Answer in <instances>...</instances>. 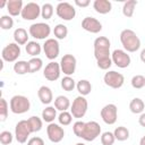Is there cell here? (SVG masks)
I'll return each mask as SVG.
<instances>
[{
  "instance_id": "obj_1",
  "label": "cell",
  "mask_w": 145,
  "mask_h": 145,
  "mask_svg": "<svg viewBox=\"0 0 145 145\" xmlns=\"http://www.w3.org/2000/svg\"><path fill=\"white\" fill-rule=\"evenodd\" d=\"M120 42L126 52H136L140 48V40L137 34L129 28L122 29L120 33Z\"/></svg>"
},
{
  "instance_id": "obj_2",
  "label": "cell",
  "mask_w": 145,
  "mask_h": 145,
  "mask_svg": "<svg viewBox=\"0 0 145 145\" xmlns=\"http://www.w3.org/2000/svg\"><path fill=\"white\" fill-rule=\"evenodd\" d=\"M94 46V57L96 60L103 59V58H109L110 57V40L105 36H99L94 40L93 43Z\"/></svg>"
},
{
  "instance_id": "obj_3",
  "label": "cell",
  "mask_w": 145,
  "mask_h": 145,
  "mask_svg": "<svg viewBox=\"0 0 145 145\" xmlns=\"http://www.w3.org/2000/svg\"><path fill=\"white\" fill-rule=\"evenodd\" d=\"M9 106L12 113L15 114H23L26 113L31 109V102L28 97L24 95H14L10 99Z\"/></svg>"
},
{
  "instance_id": "obj_4",
  "label": "cell",
  "mask_w": 145,
  "mask_h": 145,
  "mask_svg": "<svg viewBox=\"0 0 145 145\" xmlns=\"http://www.w3.org/2000/svg\"><path fill=\"white\" fill-rule=\"evenodd\" d=\"M28 33L32 37L36 40H48L51 34V27L46 23H35L29 26Z\"/></svg>"
},
{
  "instance_id": "obj_5",
  "label": "cell",
  "mask_w": 145,
  "mask_h": 145,
  "mask_svg": "<svg viewBox=\"0 0 145 145\" xmlns=\"http://www.w3.org/2000/svg\"><path fill=\"white\" fill-rule=\"evenodd\" d=\"M87 108H88V102L85 99V96H77L75 97V100L72 101V104L70 106V113L72 114L74 118H83L86 112H87Z\"/></svg>"
},
{
  "instance_id": "obj_6",
  "label": "cell",
  "mask_w": 145,
  "mask_h": 145,
  "mask_svg": "<svg viewBox=\"0 0 145 145\" xmlns=\"http://www.w3.org/2000/svg\"><path fill=\"white\" fill-rule=\"evenodd\" d=\"M99 136H101V126L96 121H87L85 122L84 130L82 134V137L86 142H93Z\"/></svg>"
},
{
  "instance_id": "obj_7",
  "label": "cell",
  "mask_w": 145,
  "mask_h": 145,
  "mask_svg": "<svg viewBox=\"0 0 145 145\" xmlns=\"http://www.w3.org/2000/svg\"><path fill=\"white\" fill-rule=\"evenodd\" d=\"M20 46L15 43V42H11V43H8L1 51V58L3 61H7V62H16L17 59L19 58L20 56Z\"/></svg>"
},
{
  "instance_id": "obj_8",
  "label": "cell",
  "mask_w": 145,
  "mask_h": 145,
  "mask_svg": "<svg viewBox=\"0 0 145 145\" xmlns=\"http://www.w3.org/2000/svg\"><path fill=\"white\" fill-rule=\"evenodd\" d=\"M32 134L31 126L27 120H20L15 126V137L16 140L20 144H24L27 142V138Z\"/></svg>"
},
{
  "instance_id": "obj_9",
  "label": "cell",
  "mask_w": 145,
  "mask_h": 145,
  "mask_svg": "<svg viewBox=\"0 0 145 145\" xmlns=\"http://www.w3.org/2000/svg\"><path fill=\"white\" fill-rule=\"evenodd\" d=\"M103 82L106 86L111 87V88H114V89H118L120 88L123 83H125V77L122 74L118 72V71H114V70H110L108 72L104 74V77H103Z\"/></svg>"
},
{
  "instance_id": "obj_10",
  "label": "cell",
  "mask_w": 145,
  "mask_h": 145,
  "mask_svg": "<svg viewBox=\"0 0 145 145\" xmlns=\"http://www.w3.org/2000/svg\"><path fill=\"white\" fill-rule=\"evenodd\" d=\"M56 12H57L59 18H61L63 20H67V22L71 20L76 16V9L69 2H59L57 5Z\"/></svg>"
},
{
  "instance_id": "obj_11",
  "label": "cell",
  "mask_w": 145,
  "mask_h": 145,
  "mask_svg": "<svg viewBox=\"0 0 145 145\" xmlns=\"http://www.w3.org/2000/svg\"><path fill=\"white\" fill-rule=\"evenodd\" d=\"M101 118L106 125L116 123L118 119V108L113 103H109L101 109Z\"/></svg>"
},
{
  "instance_id": "obj_12",
  "label": "cell",
  "mask_w": 145,
  "mask_h": 145,
  "mask_svg": "<svg viewBox=\"0 0 145 145\" xmlns=\"http://www.w3.org/2000/svg\"><path fill=\"white\" fill-rule=\"evenodd\" d=\"M60 68H61V71L66 75V76H71L75 74L76 71V66H77V60L76 58L70 54V53H67L65 54L61 60H60Z\"/></svg>"
},
{
  "instance_id": "obj_13",
  "label": "cell",
  "mask_w": 145,
  "mask_h": 145,
  "mask_svg": "<svg viewBox=\"0 0 145 145\" xmlns=\"http://www.w3.org/2000/svg\"><path fill=\"white\" fill-rule=\"evenodd\" d=\"M111 59H112V62L118 68H122V69L127 68L131 62L130 56L125 50H121V49H116L111 53Z\"/></svg>"
},
{
  "instance_id": "obj_14",
  "label": "cell",
  "mask_w": 145,
  "mask_h": 145,
  "mask_svg": "<svg viewBox=\"0 0 145 145\" xmlns=\"http://www.w3.org/2000/svg\"><path fill=\"white\" fill-rule=\"evenodd\" d=\"M43 51L49 60H54L60 52V45L57 39H48L43 44Z\"/></svg>"
},
{
  "instance_id": "obj_15",
  "label": "cell",
  "mask_w": 145,
  "mask_h": 145,
  "mask_svg": "<svg viewBox=\"0 0 145 145\" xmlns=\"http://www.w3.org/2000/svg\"><path fill=\"white\" fill-rule=\"evenodd\" d=\"M41 15V7L36 2H27L22 10V18L25 20H34Z\"/></svg>"
},
{
  "instance_id": "obj_16",
  "label": "cell",
  "mask_w": 145,
  "mask_h": 145,
  "mask_svg": "<svg viewBox=\"0 0 145 145\" xmlns=\"http://www.w3.org/2000/svg\"><path fill=\"white\" fill-rule=\"evenodd\" d=\"M46 134H48V138L52 142V143H60L63 137H65V130L63 128L54 122H51L46 127Z\"/></svg>"
},
{
  "instance_id": "obj_17",
  "label": "cell",
  "mask_w": 145,
  "mask_h": 145,
  "mask_svg": "<svg viewBox=\"0 0 145 145\" xmlns=\"http://www.w3.org/2000/svg\"><path fill=\"white\" fill-rule=\"evenodd\" d=\"M60 72H61L60 63H58L56 61H51L45 66V68L43 70V76L49 82H54L60 77Z\"/></svg>"
},
{
  "instance_id": "obj_18",
  "label": "cell",
  "mask_w": 145,
  "mask_h": 145,
  "mask_svg": "<svg viewBox=\"0 0 145 145\" xmlns=\"http://www.w3.org/2000/svg\"><path fill=\"white\" fill-rule=\"evenodd\" d=\"M82 28L92 34H97L102 31V24L99 19L87 16L82 20Z\"/></svg>"
},
{
  "instance_id": "obj_19",
  "label": "cell",
  "mask_w": 145,
  "mask_h": 145,
  "mask_svg": "<svg viewBox=\"0 0 145 145\" xmlns=\"http://www.w3.org/2000/svg\"><path fill=\"white\" fill-rule=\"evenodd\" d=\"M37 96H39V100L41 101V103L43 104H50L52 101H53V94H52V91L50 87L43 85L39 88L37 91Z\"/></svg>"
},
{
  "instance_id": "obj_20",
  "label": "cell",
  "mask_w": 145,
  "mask_h": 145,
  "mask_svg": "<svg viewBox=\"0 0 145 145\" xmlns=\"http://www.w3.org/2000/svg\"><path fill=\"white\" fill-rule=\"evenodd\" d=\"M93 8L97 14L105 15L109 14L112 9V3L109 0H95L93 2Z\"/></svg>"
},
{
  "instance_id": "obj_21",
  "label": "cell",
  "mask_w": 145,
  "mask_h": 145,
  "mask_svg": "<svg viewBox=\"0 0 145 145\" xmlns=\"http://www.w3.org/2000/svg\"><path fill=\"white\" fill-rule=\"evenodd\" d=\"M24 6L22 0H9L7 1V10L9 12V16L16 17L22 14Z\"/></svg>"
},
{
  "instance_id": "obj_22",
  "label": "cell",
  "mask_w": 145,
  "mask_h": 145,
  "mask_svg": "<svg viewBox=\"0 0 145 145\" xmlns=\"http://www.w3.org/2000/svg\"><path fill=\"white\" fill-rule=\"evenodd\" d=\"M28 33L25 28L23 27H18L14 31V40H15V43H17L18 45H24V44H27L29 41H28Z\"/></svg>"
},
{
  "instance_id": "obj_23",
  "label": "cell",
  "mask_w": 145,
  "mask_h": 145,
  "mask_svg": "<svg viewBox=\"0 0 145 145\" xmlns=\"http://www.w3.org/2000/svg\"><path fill=\"white\" fill-rule=\"evenodd\" d=\"M71 106L70 104V101L67 96H63V95H59L54 99V108L59 111H67L69 108Z\"/></svg>"
},
{
  "instance_id": "obj_24",
  "label": "cell",
  "mask_w": 145,
  "mask_h": 145,
  "mask_svg": "<svg viewBox=\"0 0 145 145\" xmlns=\"http://www.w3.org/2000/svg\"><path fill=\"white\" fill-rule=\"evenodd\" d=\"M129 109H130V111H131L133 113H135V114H140V113H143V111H144V109H145V103H144V101H143L142 99L135 97V99H133V100L130 101V103H129Z\"/></svg>"
},
{
  "instance_id": "obj_25",
  "label": "cell",
  "mask_w": 145,
  "mask_h": 145,
  "mask_svg": "<svg viewBox=\"0 0 145 145\" xmlns=\"http://www.w3.org/2000/svg\"><path fill=\"white\" fill-rule=\"evenodd\" d=\"M76 88L78 91V93L82 95V96H86L91 93L92 91V84L89 80L87 79H80L79 82H77L76 84Z\"/></svg>"
},
{
  "instance_id": "obj_26",
  "label": "cell",
  "mask_w": 145,
  "mask_h": 145,
  "mask_svg": "<svg viewBox=\"0 0 145 145\" xmlns=\"http://www.w3.org/2000/svg\"><path fill=\"white\" fill-rule=\"evenodd\" d=\"M57 118V109L54 106H46L45 109H43L42 111V120L48 122V123H51L54 121V119Z\"/></svg>"
},
{
  "instance_id": "obj_27",
  "label": "cell",
  "mask_w": 145,
  "mask_h": 145,
  "mask_svg": "<svg viewBox=\"0 0 145 145\" xmlns=\"http://www.w3.org/2000/svg\"><path fill=\"white\" fill-rule=\"evenodd\" d=\"M25 50L27 52V54L32 56V58L37 57L41 51H42V46L40 43H37L36 41H29L26 45H25Z\"/></svg>"
},
{
  "instance_id": "obj_28",
  "label": "cell",
  "mask_w": 145,
  "mask_h": 145,
  "mask_svg": "<svg viewBox=\"0 0 145 145\" xmlns=\"http://www.w3.org/2000/svg\"><path fill=\"white\" fill-rule=\"evenodd\" d=\"M136 6H137V1L136 0H127L123 3V6H122V14H123V16L127 17V18L133 17Z\"/></svg>"
},
{
  "instance_id": "obj_29",
  "label": "cell",
  "mask_w": 145,
  "mask_h": 145,
  "mask_svg": "<svg viewBox=\"0 0 145 145\" xmlns=\"http://www.w3.org/2000/svg\"><path fill=\"white\" fill-rule=\"evenodd\" d=\"M43 67V61L41 58L39 57H34L31 58L28 60V69H29V74H34L39 70H41Z\"/></svg>"
},
{
  "instance_id": "obj_30",
  "label": "cell",
  "mask_w": 145,
  "mask_h": 145,
  "mask_svg": "<svg viewBox=\"0 0 145 145\" xmlns=\"http://www.w3.org/2000/svg\"><path fill=\"white\" fill-rule=\"evenodd\" d=\"M14 71L17 75H25L27 72H29L28 69V61L25 60H18L14 63Z\"/></svg>"
},
{
  "instance_id": "obj_31",
  "label": "cell",
  "mask_w": 145,
  "mask_h": 145,
  "mask_svg": "<svg viewBox=\"0 0 145 145\" xmlns=\"http://www.w3.org/2000/svg\"><path fill=\"white\" fill-rule=\"evenodd\" d=\"M113 135H114V137H116L117 140L125 142V140H127L129 138V130L126 127H123V126H119V127H117L114 129Z\"/></svg>"
},
{
  "instance_id": "obj_32",
  "label": "cell",
  "mask_w": 145,
  "mask_h": 145,
  "mask_svg": "<svg viewBox=\"0 0 145 145\" xmlns=\"http://www.w3.org/2000/svg\"><path fill=\"white\" fill-rule=\"evenodd\" d=\"M53 35L58 40L66 39L67 35H68V28H67V26L63 25V24H57L54 26V28H53Z\"/></svg>"
},
{
  "instance_id": "obj_33",
  "label": "cell",
  "mask_w": 145,
  "mask_h": 145,
  "mask_svg": "<svg viewBox=\"0 0 145 145\" xmlns=\"http://www.w3.org/2000/svg\"><path fill=\"white\" fill-rule=\"evenodd\" d=\"M29 126H31V129H32V133H37L42 129V126H43V121L41 118H39L37 116H32L27 119Z\"/></svg>"
},
{
  "instance_id": "obj_34",
  "label": "cell",
  "mask_w": 145,
  "mask_h": 145,
  "mask_svg": "<svg viewBox=\"0 0 145 145\" xmlns=\"http://www.w3.org/2000/svg\"><path fill=\"white\" fill-rule=\"evenodd\" d=\"M61 87L63 91H67V92H70L72 91L75 87H76V83L72 77L70 76H65L62 79H61Z\"/></svg>"
},
{
  "instance_id": "obj_35",
  "label": "cell",
  "mask_w": 145,
  "mask_h": 145,
  "mask_svg": "<svg viewBox=\"0 0 145 145\" xmlns=\"http://www.w3.org/2000/svg\"><path fill=\"white\" fill-rule=\"evenodd\" d=\"M14 26V19L9 15H3L0 17V27L5 31L11 29Z\"/></svg>"
},
{
  "instance_id": "obj_36",
  "label": "cell",
  "mask_w": 145,
  "mask_h": 145,
  "mask_svg": "<svg viewBox=\"0 0 145 145\" xmlns=\"http://www.w3.org/2000/svg\"><path fill=\"white\" fill-rule=\"evenodd\" d=\"M58 121H59V123L61 126H68L72 121V114L70 112H68V111H62L58 116Z\"/></svg>"
},
{
  "instance_id": "obj_37",
  "label": "cell",
  "mask_w": 145,
  "mask_h": 145,
  "mask_svg": "<svg viewBox=\"0 0 145 145\" xmlns=\"http://www.w3.org/2000/svg\"><path fill=\"white\" fill-rule=\"evenodd\" d=\"M114 142H116V137H114L113 133L104 131V133L101 134V143H102V145H113Z\"/></svg>"
},
{
  "instance_id": "obj_38",
  "label": "cell",
  "mask_w": 145,
  "mask_h": 145,
  "mask_svg": "<svg viewBox=\"0 0 145 145\" xmlns=\"http://www.w3.org/2000/svg\"><path fill=\"white\" fill-rule=\"evenodd\" d=\"M53 15V6L51 3H44L42 7H41V16L42 18H44L45 20L46 19H50Z\"/></svg>"
},
{
  "instance_id": "obj_39",
  "label": "cell",
  "mask_w": 145,
  "mask_h": 145,
  "mask_svg": "<svg viewBox=\"0 0 145 145\" xmlns=\"http://www.w3.org/2000/svg\"><path fill=\"white\" fill-rule=\"evenodd\" d=\"M131 86L136 89H139V88H143L145 86V77L143 75H135L133 78H131Z\"/></svg>"
},
{
  "instance_id": "obj_40",
  "label": "cell",
  "mask_w": 145,
  "mask_h": 145,
  "mask_svg": "<svg viewBox=\"0 0 145 145\" xmlns=\"http://www.w3.org/2000/svg\"><path fill=\"white\" fill-rule=\"evenodd\" d=\"M8 110H9V105L7 103V101L1 97L0 99V121H5L8 117Z\"/></svg>"
},
{
  "instance_id": "obj_41",
  "label": "cell",
  "mask_w": 145,
  "mask_h": 145,
  "mask_svg": "<svg viewBox=\"0 0 145 145\" xmlns=\"http://www.w3.org/2000/svg\"><path fill=\"white\" fill-rule=\"evenodd\" d=\"M12 139H14V136L10 131L8 130H3L0 133V143L2 145H9L12 143Z\"/></svg>"
},
{
  "instance_id": "obj_42",
  "label": "cell",
  "mask_w": 145,
  "mask_h": 145,
  "mask_svg": "<svg viewBox=\"0 0 145 145\" xmlns=\"http://www.w3.org/2000/svg\"><path fill=\"white\" fill-rule=\"evenodd\" d=\"M112 63H113V62H112L111 57L96 60V65H97V67H99L100 69H102V70H108V69L112 66Z\"/></svg>"
},
{
  "instance_id": "obj_43",
  "label": "cell",
  "mask_w": 145,
  "mask_h": 145,
  "mask_svg": "<svg viewBox=\"0 0 145 145\" xmlns=\"http://www.w3.org/2000/svg\"><path fill=\"white\" fill-rule=\"evenodd\" d=\"M84 126H85V122L84 121H76L74 125H72V131L74 134L77 136V137H82V134H83V130H84Z\"/></svg>"
},
{
  "instance_id": "obj_44",
  "label": "cell",
  "mask_w": 145,
  "mask_h": 145,
  "mask_svg": "<svg viewBox=\"0 0 145 145\" xmlns=\"http://www.w3.org/2000/svg\"><path fill=\"white\" fill-rule=\"evenodd\" d=\"M27 145H44V140L41 137H32L28 139Z\"/></svg>"
},
{
  "instance_id": "obj_45",
  "label": "cell",
  "mask_w": 145,
  "mask_h": 145,
  "mask_svg": "<svg viewBox=\"0 0 145 145\" xmlns=\"http://www.w3.org/2000/svg\"><path fill=\"white\" fill-rule=\"evenodd\" d=\"M91 1L89 0H75V5L78 6V7H82V8H85L87 6H89Z\"/></svg>"
},
{
  "instance_id": "obj_46",
  "label": "cell",
  "mask_w": 145,
  "mask_h": 145,
  "mask_svg": "<svg viewBox=\"0 0 145 145\" xmlns=\"http://www.w3.org/2000/svg\"><path fill=\"white\" fill-rule=\"evenodd\" d=\"M138 122H139V125H140L142 127H145V112L140 113V116H139V118H138Z\"/></svg>"
},
{
  "instance_id": "obj_47",
  "label": "cell",
  "mask_w": 145,
  "mask_h": 145,
  "mask_svg": "<svg viewBox=\"0 0 145 145\" xmlns=\"http://www.w3.org/2000/svg\"><path fill=\"white\" fill-rule=\"evenodd\" d=\"M139 57H140V60H142V62H144L145 63V48L140 51V54H139Z\"/></svg>"
},
{
  "instance_id": "obj_48",
  "label": "cell",
  "mask_w": 145,
  "mask_h": 145,
  "mask_svg": "<svg viewBox=\"0 0 145 145\" xmlns=\"http://www.w3.org/2000/svg\"><path fill=\"white\" fill-rule=\"evenodd\" d=\"M139 145H145V136H143L139 140Z\"/></svg>"
},
{
  "instance_id": "obj_49",
  "label": "cell",
  "mask_w": 145,
  "mask_h": 145,
  "mask_svg": "<svg viewBox=\"0 0 145 145\" xmlns=\"http://www.w3.org/2000/svg\"><path fill=\"white\" fill-rule=\"evenodd\" d=\"M76 145H86V144H85V143H77Z\"/></svg>"
}]
</instances>
